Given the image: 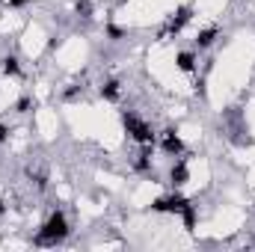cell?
Wrapping results in <instances>:
<instances>
[{"label":"cell","mask_w":255,"mask_h":252,"mask_svg":"<svg viewBox=\"0 0 255 252\" xmlns=\"http://www.w3.org/2000/svg\"><path fill=\"white\" fill-rule=\"evenodd\" d=\"M68 234V226H65V217L62 213H54V217L45 223V229L39 232V243H57Z\"/></svg>","instance_id":"1"},{"label":"cell","mask_w":255,"mask_h":252,"mask_svg":"<svg viewBox=\"0 0 255 252\" xmlns=\"http://www.w3.org/2000/svg\"><path fill=\"white\" fill-rule=\"evenodd\" d=\"M122 122H125L128 134H131V136H134L137 142H152V139H155V134L149 131V125H142V122H139L137 116H128V113H125V119H122Z\"/></svg>","instance_id":"2"},{"label":"cell","mask_w":255,"mask_h":252,"mask_svg":"<svg viewBox=\"0 0 255 252\" xmlns=\"http://www.w3.org/2000/svg\"><path fill=\"white\" fill-rule=\"evenodd\" d=\"M155 211H184L187 208V199L184 196H172V199H157L152 205Z\"/></svg>","instance_id":"3"},{"label":"cell","mask_w":255,"mask_h":252,"mask_svg":"<svg viewBox=\"0 0 255 252\" xmlns=\"http://www.w3.org/2000/svg\"><path fill=\"white\" fill-rule=\"evenodd\" d=\"M163 149H166L169 155H181V152H184V142L175 136V131H166V136H163Z\"/></svg>","instance_id":"4"},{"label":"cell","mask_w":255,"mask_h":252,"mask_svg":"<svg viewBox=\"0 0 255 252\" xmlns=\"http://www.w3.org/2000/svg\"><path fill=\"white\" fill-rule=\"evenodd\" d=\"M187 21H190V9H187V6H181V9L175 12V18H172V24H169V30H166V33H178V30L184 27Z\"/></svg>","instance_id":"5"},{"label":"cell","mask_w":255,"mask_h":252,"mask_svg":"<svg viewBox=\"0 0 255 252\" xmlns=\"http://www.w3.org/2000/svg\"><path fill=\"white\" fill-rule=\"evenodd\" d=\"M187 178H190V172H187L184 163H175V166H172V184H175V187L187 184Z\"/></svg>","instance_id":"6"},{"label":"cell","mask_w":255,"mask_h":252,"mask_svg":"<svg viewBox=\"0 0 255 252\" xmlns=\"http://www.w3.org/2000/svg\"><path fill=\"white\" fill-rule=\"evenodd\" d=\"M101 95H104L107 101H116V98H119V83H116V80L104 83V86H101Z\"/></svg>","instance_id":"7"},{"label":"cell","mask_w":255,"mask_h":252,"mask_svg":"<svg viewBox=\"0 0 255 252\" xmlns=\"http://www.w3.org/2000/svg\"><path fill=\"white\" fill-rule=\"evenodd\" d=\"M214 39H216V30H202V33L196 36V45H199V48H208Z\"/></svg>","instance_id":"8"},{"label":"cell","mask_w":255,"mask_h":252,"mask_svg":"<svg viewBox=\"0 0 255 252\" xmlns=\"http://www.w3.org/2000/svg\"><path fill=\"white\" fill-rule=\"evenodd\" d=\"M193 62H196L193 54H178V68L181 71H193Z\"/></svg>","instance_id":"9"},{"label":"cell","mask_w":255,"mask_h":252,"mask_svg":"<svg viewBox=\"0 0 255 252\" xmlns=\"http://www.w3.org/2000/svg\"><path fill=\"white\" fill-rule=\"evenodd\" d=\"M3 71H6V75H18V59L15 57H6L3 59Z\"/></svg>","instance_id":"10"},{"label":"cell","mask_w":255,"mask_h":252,"mask_svg":"<svg viewBox=\"0 0 255 252\" xmlns=\"http://www.w3.org/2000/svg\"><path fill=\"white\" fill-rule=\"evenodd\" d=\"M181 213H184V223H187V229H193V223H196V213H193V208L187 205V208L181 211Z\"/></svg>","instance_id":"11"},{"label":"cell","mask_w":255,"mask_h":252,"mask_svg":"<svg viewBox=\"0 0 255 252\" xmlns=\"http://www.w3.org/2000/svg\"><path fill=\"white\" fill-rule=\"evenodd\" d=\"M78 12H80L83 18H89V12H92V3H89V0H80V3H78Z\"/></svg>","instance_id":"12"},{"label":"cell","mask_w":255,"mask_h":252,"mask_svg":"<svg viewBox=\"0 0 255 252\" xmlns=\"http://www.w3.org/2000/svg\"><path fill=\"white\" fill-rule=\"evenodd\" d=\"M107 33H110L113 39H119V36H122V30H119V27H107Z\"/></svg>","instance_id":"13"},{"label":"cell","mask_w":255,"mask_h":252,"mask_svg":"<svg viewBox=\"0 0 255 252\" xmlns=\"http://www.w3.org/2000/svg\"><path fill=\"white\" fill-rule=\"evenodd\" d=\"M9 3H12V6H24V3H27V0H9Z\"/></svg>","instance_id":"14"},{"label":"cell","mask_w":255,"mask_h":252,"mask_svg":"<svg viewBox=\"0 0 255 252\" xmlns=\"http://www.w3.org/2000/svg\"><path fill=\"white\" fill-rule=\"evenodd\" d=\"M0 139H6V128L3 125H0Z\"/></svg>","instance_id":"15"}]
</instances>
